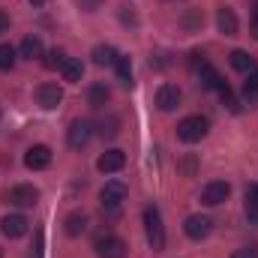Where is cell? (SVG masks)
I'll use <instances>...</instances> for the list:
<instances>
[{
  "label": "cell",
  "instance_id": "1",
  "mask_svg": "<svg viewBox=\"0 0 258 258\" xmlns=\"http://www.w3.org/2000/svg\"><path fill=\"white\" fill-rule=\"evenodd\" d=\"M144 231H147V243L159 252V249H165V228H162V216H159V210L150 204V207H144Z\"/></svg>",
  "mask_w": 258,
  "mask_h": 258
},
{
  "label": "cell",
  "instance_id": "2",
  "mask_svg": "<svg viewBox=\"0 0 258 258\" xmlns=\"http://www.w3.org/2000/svg\"><path fill=\"white\" fill-rule=\"evenodd\" d=\"M207 117H201V114H192V117H183L180 123H177V138L180 141H186V144H195V141H201L204 135H207Z\"/></svg>",
  "mask_w": 258,
  "mask_h": 258
},
{
  "label": "cell",
  "instance_id": "3",
  "mask_svg": "<svg viewBox=\"0 0 258 258\" xmlns=\"http://www.w3.org/2000/svg\"><path fill=\"white\" fill-rule=\"evenodd\" d=\"M9 204H15V207H33L36 201H39V189L36 186H27V183H21V186H12V189H6L3 195Z\"/></svg>",
  "mask_w": 258,
  "mask_h": 258
},
{
  "label": "cell",
  "instance_id": "4",
  "mask_svg": "<svg viewBox=\"0 0 258 258\" xmlns=\"http://www.w3.org/2000/svg\"><path fill=\"white\" fill-rule=\"evenodd\" d=\"M96 255L99 258H126V243L114 234H102L96 240Z\"/></svg>",
  "mask_w": 258,
  "mask_h": 258
},
{
  "label": "cell",
  "instance_id": "5",
  "mask_svg": "<svg viewBox=\"0 0 258 258\" xmlns=\"http://www.w3.org/2000/svg\"><path fill=\"white\" fill-rule=\"evenodd\" d=\"M36 102H39L45 111H51V108H57V105L63 102V90H60L54 81H45V84L36 87Z\"/></svg>",
  "mask_w": 258,
  "mask_h": 258
},
{
  "label": "cell",
  "instance_id": "6",
  "mask_svg": "<svg viewBox=\"0 0 258 258\" xmlns=\"http://www.w3.org/2000/svg\"><path fill=\"white\" fill-rule=\"evenodd\" d=\"M24 165H27L30 171H42V168H48V165H51V147H45V144H33V147L24 153Z\"/></svg>",
  "mask_w": 258,
  "mask_h": 258
},
{
  "label": "cell",
  "instance_id": "7",
  "mask_svg": "<svg viewBox=\"0 0 258 258\" xmlns=\"http://www.w3.org/2000/svg\"><path fill=\"white\" fill-rule=\"evenodd\" d=\"M210 228H213V219L210 216H201V213H195V216H189L183 222V231H186L189 240H204L210 234Z\"/></svg>",
  "mask_w": 258,
  "mask_h": 258
},
{
  "label": "cell",
  "instance_id": "8",
  "mask_svg": "<svg viewBox=\"0 0 258 258\" xmlns=\"http://www.w3.org/2000/svg\"><path fill=\"white\" fill-rule=\"evenodd\" d=\"M228 195H231V186H228L225 180H213V183H207V186L201 189V201H204L207 207H216V204H222Z\"/></svg>",
  "mask_w": 258,
  "mask_h": 258
},
{
  "label": "cell",
  "instance_id": "9",
  "mask_svg": "<svg viewBox=\"0 0 258 258\" xmlns=\"http://www.w3.org/2000/svg\"><path fill=\"white\" fill-rule=\"evenodd\" d=\"M99 198H102V207H120V204L126 201V186H123L120 180H108V183L102 186Z\"/></svg>",
  "mask_w": 258,
  "mask_h": 258
},
{
  "label": "cell",
  "instance_id": "10",
  "mask_svg": "<svg viewBox=\"0 0 258 258\" xmlns=\"http://www.w3.org/2000/svg\"><path fill=\"white\" fill-rule=\"evenodd\" d=\"M126 165V153L123 150H105L99 159H96V168L102 171V174H114V171H120Z\"/></svg>",
  "mask_w": 258,
  "mask_h": 258
},
{
  "label": "cell",
  "instance_id": "11",
  "mask_svg": "<svg viewBox=\"0 0 258 258\" xmlns=\"http://www.w3.org/2000/svg\"><path fill=\"white\" fill-rule=\"evenodd\" d=\"M90 135H93V126L87 123V120H75L72 126H69V132H66V141H69V147H84L87 141H90Z\"/></svg>",
  "mask_w": 258,
  "mask_h": 258
},
{
  "label": "cell",
  "instance_id": "12",
  "mask_svg": "<svg viewBox=\"0 0 258 258\" xmlns=\"http://www.w3.org/2000/svg\"><path fill=\"white\" fill-rule=\"evenodd\" d=\"M156 105H159L162 111H174V108L180 105V87H174V84H162V87L156 90Z\"/></svg>",
  "mask_w": 258,
  "mask_h": 258
},
{
  "label": "cell",
  "instance_id": "13",
  "mask_svg": "<svg viewBox=\"0 0 258 258\" xmlns=\"http://www.w3.org/2000/svg\"><path fill=\"white\" fill-rule=\"evenodd\" d=\"M27 225H30V222H27L21 213H9V216H3V222H0V231L15 240V237H21V234L27 231Z\"/></svg>",
  "mask_w": 258,
  "mask_h": 258
},
{
  "label": "cell",
  "instance_id": "14",
  "mask_svg": "<svg viewBox=\"0 0 258 258\" xmlns=\"http://www.w3.org/2000/svg\"><path fill=\"white\" fill-rule=\"evenodd\" d=\"M216 24H219V30L225 33V36H237V15H234V9H228V6H222L219 12H216Z\"/></svg>",
  "mask_w": 258,
  "mask_h": 258
},
{
  "label": "cell",
  "instance_id": "15",
  "mask_svg": "<svg viewBox=\"0 0 258 258\" xmlns=\"http://www.w3.org/2000/svg\"><path fill=\"white\" fill-rule=\"evenodd\" d=\"M18 51H21L24 60H36V57H42V39L39 36H24Z\"/></svg>",
  "mask_w": 258,
  "mask_h": 258
},
{
  "label": "cell",
  "instance_id": "16",
  "mask_svg": "<svg viewBox=\"0 0 258 258\" xmlns=\"http://www.w3.org/2000/svg\"><path fill=\"white\" fill-rule=\"evenodd\" d=\"M198 78H201V84H204V87H210V90H219V87L225 84V81H222V75H219L210 63L198 66Z\"/></svg>",
  "mask_w": 258,
  "mask_h": 258
},
{
  "label": "cell",
  "instance_id": "17",
  "mask_svg": "<svg viewBox=\"0 0 258 258\" xmlns=\"http://www.w3.org/2000/svg\"><path fill=\"white\" fill-rule=\"evenodd\" d=\"M90 57H93V63H96V66H114L120 54H117V51H114L111 45H96Z\"/></svg>",
  "mask_w": 258,
  "mask_h": 258
},
{
  "label": "cell",
  "instance_id": "18",
  "mask_svg": "<svg viewBox=\"0 0 258 258\" xmlns=\"http://www.w3.org/2000/svg\"><path fill=\"white\" fill-rule=\"evenodd\" d=\"M63 228H66V234H69V237L84 234V231H87V216H84V213H69V216H66V222H63Z\"/></svg>",
  "mask_w": 258,
  "mask_h": 258
},
{
  "label": "cell",
  "instance_id": "19",
  "mask_svg": "<svg viewBox=\"0 0 258 258\" xmlns=\"http://www.w3.org/2000/svg\"><path fill=\"white\" fill-rule=\"evenodd\" d=\"M60 72H63L66 81H81V75H84V66H81V60H75V57H66L63 66H60Z\"/></svg>",
  "mask_w": 258,
  "mask_h": 258
},
{
  "label": "cell",
  "instance_id": "20",
  "mask_svg": "<svg viewBox=\"0 0 258 258\" xmlns=\"http://www.w3.org/2000/svg\"><path fill=\"white\" fill-rule=\"evenodd\" d=\"M108 99H111V90H108L105 84H93V87H90V93H87V102H90L93 108H102Z\"/></svg>",
  "mask_w": 258,
  "mask_h": 258
},
{
  "label": "cell",
  "instance_id": "21",
  "mask_svg": "<svg viewBox=\"0 0 258 258\" xmlns=\"http://www.w3.org/2000/svg\"><path fill=\"white\" fill-rule=\"evenodd\" d=\"M246 216H249V222L258 225V183L246 186Z\"/></svg>",
  "mask_w": 258,
  "mask_h": 258
},
{
  "label": "cell",
  "instance_id": "22",
  "mask_svg": "<svg viewBox=\"0 0 258 258\" xmlns=\"http://www.w3.org/2000/svg\"><path fill=\"white\" fill-rule=\"evenodd\" d=\"M243 99L246 102H255L258 99V66L252 72H246V81H243Z\"/></svg>",
  "mask_w": 258,
  "mask_h": 258
},
{
  "label": "cell",
  "instance_id": "23",
  "mask_svg": "<svg viewBox=\"0 0 258 258\" xmlns=\"http://www.w3.org/2000/svg\"><path fill=\"white\" fill-rule=\"evenodd\" d=\"M231 66H234L237 72H252V69H255V60H252L246 51L237 48V51H231Z\"/></svg>",
  "mask_w": 258,
  "mask_h": 258
},
{
  "label": "cell",
  "instance_id": "24",
  "mask_svg": "<svg viewBox=\"0 0 258 258\" xmlns=\"http://www.w3.org/2000/svg\"><path fill=\"white\" fill-rule=\"evenodd\" d=\"M117 75H120V81H123V84H132V63H129V57H123V54H120V57H117Z\"/></svg>",
  "mask_w": 258,
  "mask_h": 258
},
{
  "label": "cell",
  "instance_id": "25",
  "mask_svg": "<svg viewBox=\"0 0 258 258\" xmlns=\"http://www.w3.org/2000/svg\"><path fill=\"white\" fill-rule=\"evenodd\" d=\"M15 66V48L12 45H0V69H12Z\"/></svg>",
  "mask_w": 258,
  "mask_h": 258
},
{
  "label": "cell",
  "instance_id": "26",
  "mask_svg": "<svg viewBox=\"0 0 258 258\" xmlns=\"http://www.w3.org/2000/svg\"><path fill=\"white\" fill-rule=\"evenodd\" d=\"M63 60H66V54L60 51V48H51V51L45 54V66H48V69H60Z\"/></svg>",
  "mask_w": 258,
  "mask_h": 258
},
{
  "label": "cell",
  "instance_id": "27",
  "mask_svg": "<svg viewBox=\"0 0 258 258\" xmlns=\"http://www.w3.org/2000/svg\"><path fill=\"white\" fill-rule=\"evenodd\" d=\"M117 126H120V120H117V117H108V120H102V129H99V132L111 138V135H117Z\"/></svg>",
  "mask_w": 258,
  "mask_h": 258
},
{
  "label": "cell",
  "instance_id": "28",
  "mask_svg": "<svg viewBox=\"0 0 258 258\" xmlns=\"http://www.w3.org/2000/svg\"><path fill=\"white\" fill-rule=\"evenodd\" d=\"M231 258H258V246H243V249L231 252Z\"/></svg>",
  "mask_w": 258,
  "mask_h": 258
},
{
  "label": "cell",
  "instance_id": "29",
  "mask_svg": "<svg viewBox=\"0 0 258 258\" xmlns=\"http://www.w3.org/2000/svg\"><path fill=\"white\" fill-rule=\"evenodd\" d=\"M201 21H204V15L192 12V15H186V21H183V24H186V27H195V24H201Z\"/></svg>",
  "mask_w": 258,
  "mask_h": 258
},
{
  "label": "cell",
  "instance_id": "30",
  "mask_svg": "<svg viewBox=\"0 0 258 258\" xmlns=\"http://www.w3.org/2000/svg\"><path fill=\"white\" fill-rule=\"evenodd\" d=\"M6 30H9V15L0 12V33H6Z\"/></svg>",
  "mask_w": 258,
  "mask_h": 258
},
{
  "label": "cell",
  "instance_id": "31",
  "mask_svg": "<svg viewBox=\"0 0 258 258\" xmlns=\"http://www.w3.org/2000/svg\"><path fill=\"white\" fill-rule=\"evenodd\" d=\"M252 33H255V36H258V15H255V18H252Z\"/></svg>",
  "mask_w": 258,
  "mask_h": 258
},
{
  "label": "cell",
  "instance_id": "32",
  "mask_svg": "<svg viewBox=\"0 0 258 258\" xmlns=\"http://www.w3.org/2000/svg\"><path fill=\"white\" fill-rule=\"evenodd\" d=\"M30 3H33V6H42V0H30Z\"/></svg>",
  "mask_w": 258,
  "mask_h": 258
}]
</instances>
